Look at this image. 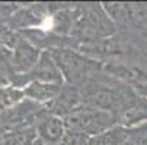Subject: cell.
I'll use <instances>...</instances> for the list:
<instances>
[{
	"mask_svg": "<svg viewBox=\"0 0 147 145\" xmlns=\"http://www.w3.org/2000/svg\"><path fill=\"white\" fill-rule=\"evenodd\" d=\"M41 54L42 51L20 35L18 44L12 49V70L15 76L29 73L38 64Z\"/></svg>",
	"mask_w": 147,
	"mask_h": 145,
	"instance_id": "cell-6",
	"label": "cell"
},
{
	"mask_svg": "<svg viewBox=\"0 0 147 145\" xmlns=\"http://www.w3.org/2000/svg\"><path fill=\"white\" fill-rule=\"evenodd\" d=\"M124 145H136V142H134V141H131V139L128 138V141H127V142H125Z\"/></svg>",
	"mask_w": 147,
	"mask_h": 145,
	"instance_id": "cell-13",
	"label": "cell"
},
{
	"mask_svg": "<svg viewBox=\"0 0 147 145\" xmlns=\"http://www.w3.org/2000/svg\"><path fill=\"white\" fill-rule=\"evenodd\" d=\"M20 38V33L13 31L5 19L0 17V47L13 49Z\"/></svg>",
	"mask_w": 147,
	"mask_h": 145,
	"instance_id": "cell-10",
	"label": "cell"
},
{
	"mask_svg": "<svg viewBox=\"0 0 147 145\" xmlns=\"http://www.w3.org/2000/svg\"><path fill=\"white\" fill-rule=\"evenodd\" d=\"M130 138V128L115 125L95 136H90L88 145H124Z\"/></svg>",
	"mask_w": 147,
	"mask_h": 145,
	"instance_id": "cell-9",
	"label": "cell"
},
{
	"mask_svg": "<svg viewBox=\"0 0 147 145\" xmlns=\"http://www.w3.org/2000/svg\"><path fill=\"white\" fill-rule=\"evenodd\" d=\"M67 132V123L64 118L45 109L35 120L36 138L45 145H60L61 139Z\"/></svg>",
	"mask_w": 147,
	"mask_h": 145,
	"instance_id": "cell-5",
	"label": "cell"
},
{
	"mask_svg": "<svg viewBox=\"0 0 147 145\" xmlns=\"http://www.w3.org/2000/svg\"><path fill=\"white\" fill-rule=\"evenodd\" d=\"M88 141H89V138L85 134H82L80 131H77L74 128L67 126V132H66L64 138L61 139L60 145H88Z\"/></svg>",
	"mask_w": 147,
	"mask_h": 145,
	"instance_id": "cell-11",
	"label": "cell"
},
{
	"mask_svg": "<svg viewBox=\"0 0 147 145\" xmlns=\"http://www.w3.org/2000/svg\"><path fill=\"white\" fill-rule=\"evenodd\" d=\"M85 13L76 17L74 29L80 32V38H108L114 33L115 26L108 13L103 12L99 5H90L85 7Z\"/></svg>",
	"mask_w": 147,
	"mask_h": 145,
	"instance_id": "cell-3",
	"label": "cell"
},
{
	"mask_svg": "<svg viewBox=\"0 0 147 145\" xmlns=\"http://www.w3.org/2000/svg\"><path fill=\"white\" fill-rule=\"evenodd\" d=\"M64 84H54V83H44V81H32L29 84H26L22 90L25 94V99H29L38 105L48 106L50 103H53Z\"/></svg>",
	"mask_w": 147,
	"mask_h": 145,
	"instance_id": "cell-7",
	"label": "cell"
},
{
	"mask_svg": "<svg viewBox=\"0 0 147 145\" xmlns=\"http://www.w3.org/2000/svg\"><path fill=\"white\" fill-rule=\"evenodd\" d=\"M32 81H44V83H54V84H66L64 77H63L53 54L48 49H44L41 54L38 64L26 74L15 76L10 81V86L24 89L26 84Z\"/></svg>",
	"mask_w": 147,
	"mask_h": 145,
	"instance_id": "cell-4",
	"label": "cell"
},
{
	"mask_svg": "<svg viewBox=\"0 0 147 145\" xmlns=\"http://www.w3.org/2000/svg\"><path fill=\"white\" fill-rule=\"evenodd\" d=\"M48 51L53 54L67 84H80L82 81L102 70V64L99 61L89 58L85 54H79L74 49L60 47Z\"/></svg>",
	"mask_w": 147,
	"mask_h": 145,
	"instance_id": "cell-1",
	"label": "cell"
},
{
	"mask_svg": "<svg viewBox=\"0 0 147 145\" xmlns=\"http://www.w3.org/2000/svg\"><path fill=\"white\" fill-rule=\"evenodd\" d=\"M134 90L137 92L138 96H141L143 99L147 100V80H146V81H141V83H137L136 87H134Z\"/></svg>",
	"mask_w": 147,
	"mask_h": 145,
	"instance_id": "cell-12",
	"label": "cell"
},
{
	"mask_svg": "<svg viewBox=\"0 0 147 145\" xmlns=\"http://www.w3.org/2000/svg\"><path fill=\"white\" fill-rule=\"evenodd\" d=\"M64 120L67 126L80 131L88 138L95 136L117 125V119L112 112L100 110L88 105H82L80 108H77Z\"/></svg>",
	"mask_w": 147,
	"mask_h": 145,
	"instance_id": "cell-2",
	"label": "cell"
},
{
	"mask_svg": "<svg viewBox=\"0 0 147 145\" xmlns=\"http://www.w3.org/2000/svg\"><path fill=\"white\" fill-rule=\"evenodd\" d=\"M35 126L0 125V145H34Z\"/></svg>",
	"mask_w": 147,
	"mask_h": 145,
	"instance_id": "cell-8",
	"label": "cell"
}]
</instances>
